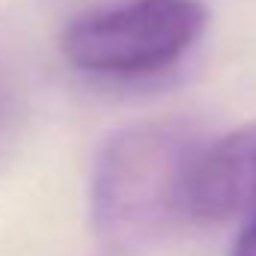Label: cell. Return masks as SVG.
Returning a JSON list of instances; mask_svg holds the SVG:
<instances>
[{
  "mask_svg": "<svg viewBox=\"0 0 256 256\" xmlns=\"http://www.w3.org/2000/svg\"><path fill=\"white\" fill-rule=\"evenodd\" d=\"M188 120H143L114 131L90 176V224L114 248H140L185 220V176L202 146Z\"/></svg>",
  "mask_w": 256,
  "mask_h": 256,
  "instance_id": "1",
  "label": "cell"
},
{
  "mask_svg": "<svg viewBox=\"0 0 256 256\" xmlns=\"http://www.w3.org/2000/svg\"><path fill=\"white\" fill-rule=\"evenodd\" d=\"M200 0H122L78 15L63 30L66 63L96 78H149L176 66L206 33Z\"/></svg>",
  "mask_w": 256,
  "mask_h": 256,
  "instance_id": "2",
  "label": "cell"
},
{
  "mask_svg": "<svg viewBox=\"0 0 256 256\" xmlns=\"http://www.w3.org/2000/svg\"><path fill=\"white\" fill-rule=\"evenodd\" d=\"M182 206L185 218L202 224L256 214V120L200 146L185 176Z\"/></svg>",
  "mask_w": 256,
  "mask_h": 256,
  "instance_id": "3",
  "label": "cell"
},
{
  "mask_svg": "<svg viewBox=\"0 0 256 256\" xmlns=\"http://www.w3.org/2000/svg\"><path fill=\"white\" fill-rule=\"evenodd\" d=\"M230 256H256V214L244 220V226L238 230V236L230 244Z\"/></svg>",
  "mask_w": 256,
  "mask_h": 256,
  "instance_id": "4",
  "label": "cell"
}]
</instances>
